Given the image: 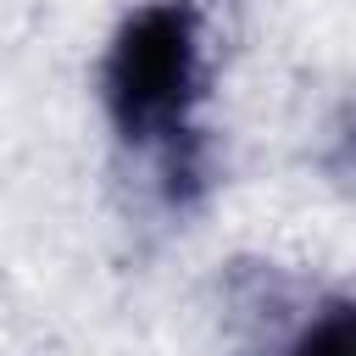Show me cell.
<instances>
[{"instance_id":"1","label":"cell","mask_w":356,"mask_h":356,"mask_svg":"<svg viewBox=\"0 0 356 356\" xmlns=\"http://www.w3.org/2000/svg\"><path fill=\"white\" fill-rule=\"evenodd\" d=\"M95 83L117 145L156 167L167 206H189L211 172L200 128L211 56H206V17L195 11V0L134 6L100 50Z\"/></svg>"},{"instance_id":"2","label":"cell","mask_w":356,"mask_h":356,"mask_svg":"<svg viewBox=\"0 0 356 356\" xmlns=\"http://www.w3.org/2000/svg\"><path fill=\"white\" fill-rule=\"evenodd\" d=\"M261 356H356V295L306 300Z\"/></svg>"}]
</instances>
